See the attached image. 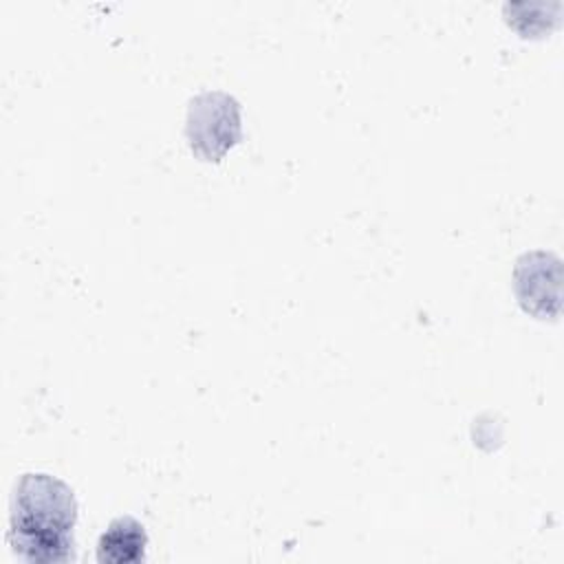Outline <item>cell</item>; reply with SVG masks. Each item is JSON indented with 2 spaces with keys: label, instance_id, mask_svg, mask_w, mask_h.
Listing matches in <instances>:
<instances>
[{
  "label": "cell",
  "instance_id": "cell-1",
  "mask_svg": "<svg viewBox=\"0 0 564 564\" xmlns=\"http://www.w3.org/2000/svg\"><path fill=\"white\" fill-rule=\"evenodd\" d=\"M77 500L73 489L48 474H22L11 494L9 546L26 562L73 560Z\"/></svg>",
  "mask_w": 564,
  "mask_h": 564
},
{
  "label": "cell",
  "instance_id": "cell-2",
  "mask_svg": "<svg viewBox=\"0 0 564 564\" xmlns=\"http://www.w3.org/2000/svg\"><path fill=\"white\" fill-rule=\"evenodd\" d=\"M185 137L196 156L220 161L240 139V104L223 90H205L189 99Z\"/></svg>",
  "mask_w": 564,
  "mask_h": 564
},
{
  "label": "cell",
  "instance_id": "cell-3",
  "mask_svg": "<svg viewBox=\"0 0 564 564\" xmlns=\"http://www.w3.org/2000/svg\"><path fill=\"white\" fill-rule=\"evenodd\" d=\"M520 306L535 317H555L560 311V258L546 251L522 253L513 271Z\"/></svg>",
  "mask_w": 564,
  "mask_h": 564
},
{
  "label": "cell",
  "instance_id": "cell-4",
  "mask_svg": "<svg viewBox=\"0 0 564 564\" xmlns=\"http://www.w3.org/2000/svg\"><path fill=\"white\" fill-rule=\"evenodd\" d=\"M148 533L141 522L130 516L115 518L97 542V560L101 564H134L145 560Z\"/></svg>",
  "mask_w": 564,
  "mask_h": 564
}]
</instances>
